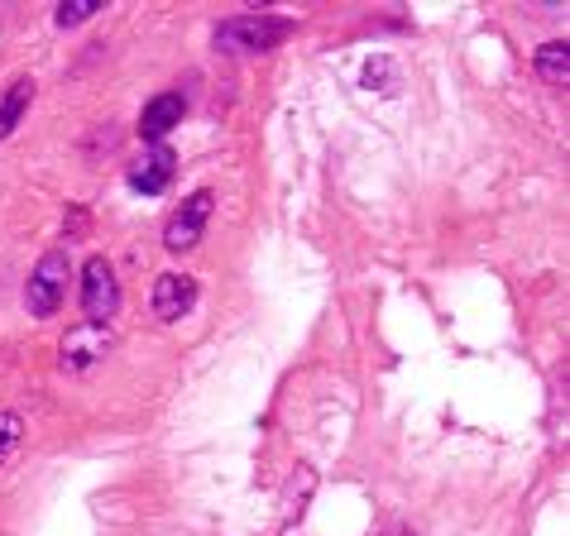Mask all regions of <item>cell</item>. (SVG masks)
<instances>
[{"mask_svg": "<svg viewBox=\"0 0 570 536\" xmlns=\"http://www.w3.org/2000/svg\"><path fill=\"white\" fill-rule=\"evenodd\" d=\"M212 207H216V197L202 187V192L193 197H183V207L168 216V226H164V245L173 249V255H187V249H197L202 240V230H207V220H212Z\"/></svg>", "mask_w": 570, "mask_h": 536, "instance_id": "3", "label": "cell"}, {"mask_svg": "<svg viewBox=\"0 0 570 536\" xmlns=\"http://www.w3.org/2000/svg\"><path fill=\"white\" fill-rule=\"evenodd\" d=\"M101 6H97V0H87V6H58V14H53V20L62 24V29H72V24H82V20H91V14H97Z\"/></svg>", "mask_w": 570, "mask_h": 536, "instance_id": "12", "label": "cell"}, {"mask_svg": "<svg viewBox=\"0 0 570 536\" xmlns=\"http://www.w3.org/2000/svg\"><path fill=\"white\" fill-rule=\"evenodd\" d=\"M110 345H116V336H110V326L101 321H87V326H77L62 336V369L68 374H87V369H97L101 359L110 355Z\"/></svg>", "mask_w": 570, "mask_h": 536, "instance_id": "4", "label": "cell"}, {"mask_svg": "<svg viewBox=\"0 0 570 536\" xmlns=\"http://www.w3.org/2000/svg\"><path fill=\"white\" fill-rule=\"evenodd\" d=\"M183 97L178 91H164V97H154L149 106H145V116H139V135L145 139H164L168 130H178L183 125Z\"/></svg>", "mask_w": 570, "mask_h": 536, "instance_id": "8", "label": "cell"}, {"mask_svg": "<svg viewBox=\"0 0 570 536\" xmlns=\"http://www.w3.org/2000/svg\"><path fill=\"white\" fill-rule=\"evenodd\" d=\"M68 274H72V264L62 249H49V255L39 259V268L29 274V288H24V302L35 317H53L62 307V297H68Z\"/></svg>", "mask_w": 570, "mask_h": 536, "instance_id": "2", "label": "cell"}, {"mask_svg": "<svg viewBox=\"0 0 570 536\" xmlns=\"http://www.w3.org/2000/svg\"><path fill=\"white\" fill-rule=\"evenodd\" d=\"M20 440H24V421L14 417V413H0V465H6L10 455L20 450Z\"/></svg>", "mask_w": 570, "mask_h": 536, "instance_id": "11", "label": "cell"}, {"mask_svg": "<svg viewBox=\"0 0 570 536\" xmlns=\"http://www.w3.org/2000/svg\"><path fill=\"white\" fill-rule=\"evenodd\" d=\"M537 72L547 77V82H570V49L566 43H542V49H537Z\"/></svg>", "mask_w": 570, "mask_h": 536, "instance_id": "10", "label": "cell"}, {"mask_svg": "<svg viewBox=\"0 0 570 536\" xmlns=\"http://www.w3.org/2000/svg\"><path fill=\"white\" fill-rule=\"evenodd\" d=\"M197 307V278L187 274H164L154 282V317L158 321H178L183 311Z\"/></svg>", "mask_w": 570, "mask_h": 536, "instance_id": "7", "label": "cell"}, {"mask_svg": "<svg viewBox=\"0 0 570 536\" xmlns=\"http://www.w3.org/2000/svg\"><path fill=\"white\" fill-rule=\"evenodd\" d=\"M29 101H35V82L29 77H14V82L0 91V139H6L14 125L24 120V110H29Z\"/></svg>", "mask_w": 570, "mask_h": 536, "instance_id": "9", "label": "cell"}, {"mask_svg": "<svg viewBox=\"0 0 570 536\" xmlns=\"http://www.w3.org/2000/svg\"><path fill=\"white\" fill-rule=\"evenodd\" d=\"M288 34H293V20H278V14H235V20L216 24V49L220 53H264V49H278Z\"/></svg>", "mask_w": 570, "mask_h": 536, "instance_id": "1", "label": "cell"}, {"mask_svg": "<svg viewBox=\"0 0 570 536\" xmlns=\"http://www.w3.org/2000/svg\"><path fill=\"white\" fill-rule=\"evenodd\" d=\"M82 307L91 321H110L120 311V278L106 255L87 259V268H82Z\"/></svg>", "mask_w": 570, "mask_h": 536, "instance_id": "5", "label": "cell"}, {"mask_svg": "<svg viewBox=\"0 0 570 536\" xmlns=\"http://www.w3.org/2000/svg\"><path fill=\"white\" fill-rule=\"evenodd\" d=\"M130 187L139 197H158V192H168L173 187V178H178V153H173L168 145H154V149H145L139 159L130 163Z\"/></svg>", "mask_w": 570, "mask_h": 536, "instance_id": "6", "label": "cell"}]
</instances>
